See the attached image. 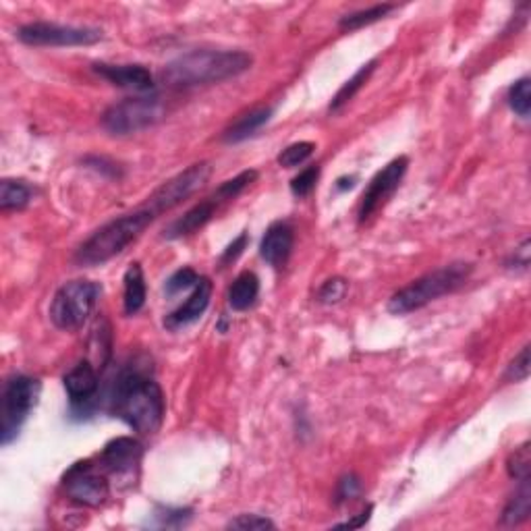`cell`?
I'll return each mask as SVG.
<instances>
[{
  "label": "cell",
  "mask_w": 531,
  "mask_h": 531,
  "mask_svg": "<svg viewBox=\"0 0 531 531\" xmlns=\"http://www.w3.org/2000/svg\"><path fill=\"white\" fill-rule=\"evenodd\" d=\"M318 177H319V168L318 166H310V168H305V171H301L297 177L291 181L293 196L295 197H307V196H310V193L316 189Z\"/></svg>",
  "instance_id": "f546056e"
},
{
  "label": "cell",
  "mask_w": 531,
  "mask_h": 531,
  "mask_svg": "<svg viewBox=\"0 0 531 531\" xmlns=\"http://www.w3.org/2000/svg\"><path fill=\"white\" fill-rule=\"evenodd\" d=\"M407 166H409V160L405 156H398V158L389 162V165H386L382 171L370 181L364 196H361L359 222L370 220L372 216L376 214L392 196H395V191L398 189V185H401L403 177H405Z\"/></svg>",
  "instance_id": "8fae6325"
},
{
  "label": "cell",
  "mask_w": 531,
  "mask_h": 531,
  "mask_svg": "<svg viewBox=\"0 0 531 531\" xmlns=\"http://www.w3.org/2000/svg\"><path fill=\"white\" fill-rule=\"evenodd\" d=\"M146 279H143V270L140 264H131L127 268L123 279V305L127 316H135L146 305Z\"/></svg>",
  "instance_id": "ac0fdd59"
},
{
  "label": "cell",
  "mask_w": 531,
  "mask_h": 531,
  "mask_svg": "<svg viewBox=\"0 0 531 531\" xmlns=\"http://www.w3.org/2000/svg\"><path fill=\"white\" fill-rule=\"evenodd\" d=\"M251 65L253 57L243 50H193L168 63L162 81L171 88L210 86L243 75Z\"/></svg>",
  "instance_id": "7a4b0ae2"
},
{
  "label": "cell",
  "mask_w": 531,
  "mask_h": 531,
  "mask_svg": "<svg viewBox=\"0 0 531 531\" xmlns=\"http://www.w3.org/2000/svg\"><path fill=\"white\" fill-rule=\"evenodd\" d=\"M199 279H202V276H199L196 270H191V268L177 270V273H174L165 285L166 297H174V295L183 293V291H187V289H196Z\"/></svg>",
  "instance_id": "83f0119b"
},
{
  "label": "cell",
  "mask_w": 531,
  "mask_h": 531,
  "mask_svg": "<svg viewBox=\"0 0 531 531\" xmlns=\"http://www.w3.org/2000/svg\"><path fill=\"white\" fill-rule=\"evenodd\" d=\"M219 206H222V204L214 196L204 199V202H199L197 206L187 210L181 219L174 220L173 225L165 231V237L166 239H181V237H187V235L197 233L199 228H204L210 220L214 219Z\"/></svg>",
  "instance_id": "e0dca14e"
},
{
  "label": "cell",
  "mask_w": 531,
  "mask_h": 531,
  "mask_svg": "<svg viewBox=\"0 0 531 531\" xmlns=\"http://www.w3.org/2000/svg\"><path fill=\"white\" fill-rule=\"evenodd\" d=\"M313 150H316V143H312V142L291 143V146L285 148L279 154V165L285 168H295V166L304 165L305 160H310Z\"/></svg>",
  "instance_id": "484cf974"
},
{
  "label": "cell",
  "mask_w": 531,
  "mask_h": 531,
  "mask_svg": "<svg viewBox=\"0 0 531 531\" xmlns=\"http://www.w3.org/2000/svg\"><path fill=\"white\" fill-rule=\"evenodd\" d=\"M472 270V264L457 262L419 276L412 285L403 287L401 291L392 295L389 301V312L395 313V316H407V313L418 312L427 304H432V301L458 291L467 282Z\"/></svg>",
  "instance_id": "277c9868"
},
{
  "label": "cell",
  "mask_w": 531,
  "mask_h": 531,
  "mask_svg": "<svg viewBox=\"0 0 531 531\" xmlns=\"http://www.w3.org/2000/svg\"><path fill=\"white\" fill-rule=\"evenodd\" d=\"M102 295V287L94 281H71L54 293L50 319L58 330L75 332L83 328Z\"/></svg>",
  "instance_id": "5b68a950"
},
{
  "label": "cell",
  "mask_w": 531,
  "mask_h": 531,
  "mask_svg": "<svg viewBox=\"0 0 531 531\" xmlns=\"http://www.w3.org/2000/svg\"><path fill=\"white\" fill-rule=\"evenodd\" d=\"M273 108L264 106V108H256V111L243 114V117H239L235 123L228 127L225 133V142L227 143H239L245 142L247 137L256 135V133L262 129V127L268 123L270 117H273Z\"/></svg>",
  "instance_id": "d6986e66"
},
{
  "label": "cell",
  "mask_w": 531,
  "mask_h": 531,
  "mask_svg": "<svg viewBox=\"0 0 531 531\" xmlns=\"http://www.w3.org/2000/svg\"><path fill=\"white\" fill-rule=\"evenodd\" d=\"M156 519H158L160 527H181L191 519L189 509H160L156 511Z\"/></svg>",
  "instance_id": "d6a6232c"
},
{
  "label": "cell",
  "mask_w": 531,
  "mask_h": 531,
  "mask_svg": "<svg viewBox=\"0 0 531 531\" xmlns=\"http://www.w3.org/2000/svg\"><path fill=\"white\" fill-rule=\"evenodd\" d=\"M143 446L140 440L120 436L104 446L100 455L102 469L119 481H133L140 473Z\"/></svg>",
  "instance_id": "7c38bea8"
},
{
  "label": "cell",
  "mask_w": 531,
  "mask_h": 531,
  "mask_svg": "<svg viewBox=\"0 0 531 531\" xmlns=\"http://www.w3.org/2000/svg\"><path fill=\"white\" fill-rule=\"evenodd\" d=\"M527 376H529V345H525L521 349V353L511 361L504 378L511 380V382H523V380H527Z\"/></svg>",
  "instance_id": "1f68e13d"
},
{
  "label": "cell",
  "mask_w": 531,
  "mask_h": 531,
  "mask_svg": "<svg viewBox=\"0 0 531 531\" xmlns=\"http://www.w3.org/2000/svg\"><path fill=\"white\" fill-rule=\"evenodd\" d=\"M112 413L140 434H156L165 421V392L142 372H123L112 392Z\"/></svg>",
  "instance_id": "6da1fadb"
},
{
  "label": "cell",
  "mask_w": 531,
  "mask_h": 531,
  "mask_svg": "<svg viewBox=\"0 0 531 531\" xmlns=\"http://www.w3.org/2000/svg\"><path fill=\"white\" fill-rule=\"evenodd\" d=\"M42 384L32 376H13L3 390V419H0V444L9 446L19 436L29 413L38 405Z\"/></svg>",
  "instance_id": "8992f818"
},
{
  "label": "cell",
  "mask_w": 531,
  "mask_h": 531,
  "mask_svg": "<svg viewBox=\"0 0 531 531\" xmlns=\"http://www.w3.org/2000/svg\"><path fill=\"white\" fill-rule=\"evenodd\" d=\"M210 174H212V166L208 162H199L185 168L183 173L174 174L173 179H168L166 183H162L152 196L148 197L146 206L158 216L162 212H168L179 204H183L187 197H191L193 193L202 189L208 183Z\"/></svg>",
  "instance_id": "ba28073f"
},
{
  "label": "cell",
  "mask_w": 531,
  "mask_h": 531,
  "mask_svg": "<svg viewBox=\"0 0 531 531\" xmlns=\"http://www.w3.org/2000/svg\"><path fill=\"white\" fill-rule=\"evenodd\" d=\"M17 38L27 46H92L102 40V32L94 27L38 21L17 29Z\"/></svg>",
  "instance_id": "9c48e42d"
},
{
  "label": "cell",
  "mask_w": 531,
  "mask_h": 531,
  "mask_svg": "<svg viewBox=\"0 0 531 531\" xmlns=\"http://www.w3.org/2000/svg\"><path fill=\"white\" fill-rule=\"evenodd\" d=\"M245 245H247V233H241L239 237L235 239L233 243L227 247V251L222 253L220 264H231V262H235V259H237L241 256V253H243Z\"/></svg>",
  "instance_id": "e575fe53"
},
{
  "label": "cell",
  "mask_w": 531,
  "mask_h": 531,
  "mask_svg": "<svg viewBox=\"0 0 531 531\" xmlns=\"http://www.w3.org/2000/svg\"><path fill=\"white\" fill-rule=\"evenodd\" d=\"M361 492V484L355 475H345L339 481V490H336V503H345V500H351L358 496Z\"/></svg>",
  "instance_id": "836d02e7"
},
{
  "label": "cell",
  "mask_w": 531,
  "mask_h": 531,
  "mask_svg": "<svg viewBox=\"0 0 531 531\" xmlns=\"http://www.w3.org/2000/svg\"><path fill=\"white\" fill-rule=\"evenodd\" d=\"M395 9H396L395 4H373L370 9H361V11H355V13L345 15L339 26L341 29H345V32H355V29H361L366 26H372V23H376L380 19H384V17Z\"/></svg>",
  "instance_id": "cb8c5ba5"
},
{
  "label": "cell",
  "mask_w": 531,
  "mask_h": 531,
  "mask_svg": "<svg viewBox=\"0 0 531 531\" xmlns=\"http://www.w3.org/2000/svg\"><path fill=\"white\" fill-rule=\"evenodd\" d=\"M509 106L511 111L521 119H529L531 114V80L521 77L509 89Z\"/></svg>",
  "instance_id": "d4e9b609"
},
{
  "label": "cell",
  "mask_w": 531,
  "mask_h": 531,
  "mask_svg": "<svg viewBox=\"0 0 531 531\" xmlns=\"http://www.w3.org/2000/svg\"><path fill=\"white\" fill-rule=\"evenodd\" d=\"M156 214L148 206H143L135 212L119 216L111 222H106L104 227H100L92 237L83 241L80 250L75 253V262L81 268H94V266H102L111 262L117 256H120L127 247L135 243L142 237L143 231L152 225Z\"/></svg>",
  "instance_id": "3957f363"
},
{
  "label": "cell",
  "mask_w": 531,
  "mask_h": 531,
  "mask_svg": "<svg viewBox=\"0 0 531 531\" xmlns=\"http://www.w3.org/2000/svg\"><path fill=\"white\" fill-rule=\"evenodd\" d=\"M96 73H100L112 86L131 89L142 96L154 89V75L142 65H96Z\"/></svg>",
  "instance_id": "5bb4252c"
},
{
  "label": "cell",
  "mask_w": 531,
  "mask_h": 531,
  "mask_svg": "<svg viewBox=\"0 0 531 531\" xmlns=\"http://www.w3.org/2000/svg\"><path fill=\"white\" fill-rule=\"evenodd\" d=\"M227 527L228 529H243V531H259V529H274L276 525L270 521L268 517L253 515V512H250V515L235 517L233 521H228Z\"/></svg>",
  "instance_id": "4dcf8cb0"
},
{
  "label": "cell",
  "mask_w": 531,
  "mask_h": 531,
  "mask_svg": "<svg viewBox=\"0 0 531 531\" xmlns=\"http://www.w3.org/2000/svg\"><path fill=\"white\" fill-rule=\"evenodd\" d=\"M63 382L66 395L71 398V405L80 407L86 405V403H89L96 396L100 386V378L89 361H81V364H77L73 370L66 373Z\"/></svg>",
  "instance_id": "2e32d148"
},
{
  "label": "cell",
  "mask_w": 531,
  "mask_h": 531,
  "mask_svg": "<svg viewBox=\"0 0 531 531\" xmlns=\"http://www.w3.org/2000/svg\"><path fill=\"white\" fill-rule=\"evenodd\" d=\"M210 299H212V282H210V279H206V276H202L196 289H193V293L189 295V299H187L179 310L168 313L165 319V326L168 330L174 332L185 328V326L196 324L197 319L206 313Z\"/></svg>",
  "instance_id": "4fadbf2b"
},
{
  "label": "cell",
  "mask_w": 531,
  "mask_h": 531,
  "mask_svg": "<svg viewBox=\"0 0 531 531\" xmlns=\"http://www.w3.org/2000/svg\"><path fill=\"white\" fill-rule=\"evenodd\" d=\"M506 469H509V475L512 480H517V481L529 480L531 452H529L527 442H525L523 446H519V449L512 452L511 458H509V465H506Z\"/></svg>",
  "instance_id": "4316f807"
},
{
  "label": "cell",
  "mask_w": 531,
  "mask_h": 531,
  "mask_svg": "<svg viewBox=\"0 0 531 531\" xmlns=\"http://www.w3.org/2000/svg\"><path fill=\"white\" fill-rule=\"evenodd\" d=\"M165 114L160 98L156 96H137L112 104L102 114V127L112 135H131L158 123Z\"/></svg>",
  "instance_id": "52a82bcc"
},
{
  "label": "cell",
  "mask_w": 531,
  "mask_h": 531,
  "mask_svg": "<svg viewBox=\"0 0 531 531\" xmlns=\"http://www.w3.org/2000/svg\"><path fill=\"white\" fill-rule=\"evenodd\" d=\"M259 295V279L253 273H241L235 282L228 289V305L233 307L235 312H245L256 304Z\"/></svg>",
  "instance_id": "ffe728a7"
},
{
  "label": "cell",
  "mask_w": 531,
  "mask_h": 531,
  "mask_svg": "<svg viewBox=\"0 0 531 531\" xmlns=\"http://www.w3.org/2000/svg\"><path fill=\"white\" fill-rule=\"evenodd\" d=\"M34 187L26 181L17 179H3L0 183V210H23L34 199Z\"/></svg>",
  "instance_id": "44dd1931"
},
{
  "label": "cell",
  "mask_w": 531,
  "mask_h": 531,
  "mask_svg": "<svg viewBox=\"0 0 531 531\" xmlns=\"http://www.w3.org/2000/svg\"><path fill=\"white\" fill-rule=\"evenodd\" d=\"M295 235L293 227L289 222H274L268 227V231L259 243V256L266 259L273 268H282L289 262L293 251Z\"/></svg>",
  "instance_id": "9a60e30c"
},
{
  "label": "cell",
  "mask_w": 531,
  "mask_h": 531,
  "mask_svg": "<svg viewBox=\"0 0 531 531\" xmlns=\"http://www.w3.org/2000/svg\"><path fill=\"white\" fill-rule=\"evenodd\" d=\"M376 63H378L376 58L370 60V63L361 66V69L358 71V73H355V75L351 77V80L345 81V86H342V88L339 89V92H336V96H335V98H332V102H330V112H339L342 106L349 104V102H351V100L355 98V94H358L359 89L366 86L367 80H370V75L373 73V69H376Z\"/></svg>",
  "instance_id": "603a6c76"
},
{
  "label": "cell",
  "mask_w": 531,
  "mask_h": 531,
  "mask_svg": "<svg viewBox=\"0 0 531 531\" xmlns=\"http://www.w3.org/2000/svg\"><path fill=\"white\" fill-rule=\"evenodd\" d=\"M511 268H521L527 270L529 266V239L523 241L521 247H517L515 253H512V262H509Z\"/></svg>",
  "instance_id": "d590c367"
},
{
  "label": "cell",
  "mask_w": 531,
  "mask_h": 531,
  "mask_svg": "<svg viewBox=\"0 0 531 531\" xmlns=\"http://www.w3.org/2000/svg\"><path fill=\"white\" fill-rule=\"evenodd\" d=\"M347 289H349L347 281L339 279V276H335V279H328L322 287H319L318 301H319V304H326V305L339 304V301L347 295Z\"/></svg>",
  "instance_id": "f1b7e54d"
},
{
  "label": "cell",
  "mask_w": 531,
  "mask_h": 531,
  "mask_svg": "<svg viewBox=\"0 0 531 531\" xmlns=\"http://www.w3.org/2000/svg\"><path fill=\"white\" fill-rule=\"evenodd\" d=\"M66 496L83 506H100L111 496V481L92 461L75 463L63 478Z\"/></svg>",
  "instance_id": "30bf717a"
},
{
  "label": "cell",
  "mask_w": 531,
  "mask_h": 531,
  "mask_svg": "<svg viewBox=\"0 0 531 531\" xmlns=\"http://www.w3.org/2000/svg\"><path fill=\"white\" fill-rule=\"evenodd\" d=\"M370 512H372V506H370V509H367V512H361V515L358 519H353V521L339 523V525H335V527L336 529H355V527H361V525H364L367 521V519H370Z\"/></svg>",
  "instance_id": "8d00e7d4"
},
{
  "label": "cell",
  "mask_w": 531,
  "mask_h": 531,
  "mask_svg": "<svg viewBox=\"0 0 531 531\" xmlns=\"http://www.w3.org/2000/svg\"><path fill=\"white\" fill-rule=\"evenodd\" d=\"M521 484V488L515 492V496H512L509 500V504L504 506L503 511V525H509V527H512V525H519L523 521H527L529 519V512H531V490H529V480H523L519 481Z\"/></svg>",
  "instance_id": "7402d4cb"
}]
</instances>
